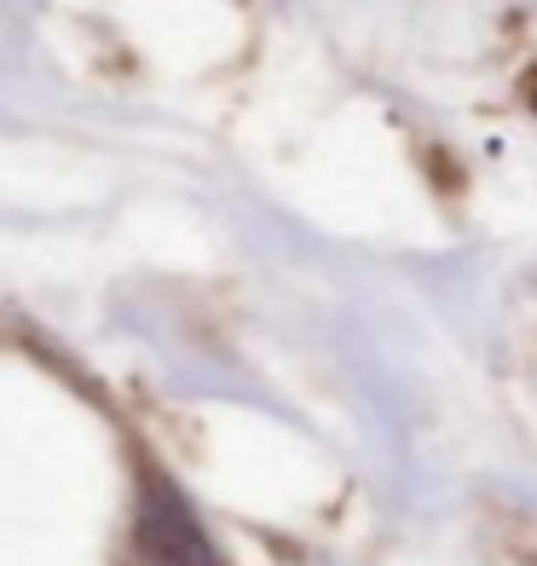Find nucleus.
Returning <instances> with one entry per match:
<instances>
[{
	"instance_id": "1",
	"label": "nucleus",
	"mask_w": 537,
	"mask_h": 566,
	"mask_svg": "<svg viewBox=\"0 0 537 566\" xmlns=\"http://www.w3.org/2000/svg\"><path fill=\"white\" fill-rule=\"evenodd\" d=\"M134 544L145 555V566H220L209 532L197 526V514L186 509V497L168 480L145 485L139 521H134Z\"/></svg>"
}]
</instances>
